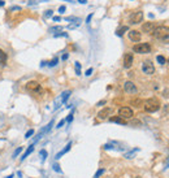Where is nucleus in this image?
<instances>
[{"instance_id":"nucleus-1","label":"nucleus","mask_w":169,"mask_h":178,"mask_svg":"<svg viewBox=\"0 0 169 178\" xmlns=\"http://www.w3.org/2000/svg\"><path fill=\"white\" fill-rule=\"evenodd\" d=\"M143 108H144V111L148 112V113H154V112H157L160 109V103H159L157 99L151 98V99H147V100L143 101Z\"/></svg>"},{"instance_id":"nucleus-2","label":"nucleus","mask_w":169,"mask_h":178,"mask_svg":"<svg viewBox=\"0 0 169 178\" xmlns=\"http://www.w3.org/2000/svg\"><path fill=\"white\" fill-rule=\"evenodd\" d=\"M156 39H160V41H165L169 38V27L168 26H157L154 29V31L151 33Z\"/></svg>"},{"instance_id":"nucleus-3","label":"nucleus","mask_w":169,"mask_h":178,"mask_svg":"<svg viewBox=\"0 0 169 178\" xmlns=\"http://www.w3.org/2000/svg\"><path fill=\"white\" fill-rule=\"evenodd\" d=\"M133 51L135 54H148L151 51V44L150 43H136L133 46Z\"/></svg>"},{"instance_id":"nucleus-4","label":"nucleus","mask_w":169,"mask_h":178,"mask_svg":"<svg viewBox=\"0 0 169 178\" xmlns=\"http://www.w3.org/2000/svg\"><path fill=\"white\" fill-rule=\"evenodd\" d=\"M142 70H143V73H144V74L152 75L155 73V67H154V64H152L150 60H146L142 64Z\"/></svg>"},{"instance_id":"nucleus-5","label":"nucleus","mask_w":169,"mask_h":178,"mask_svg":"<svg viewBox=\"0 0 169 178\" xmlns=\"http://www.w3.org/2000/svg\"><path fill=\"white\" fill-rule=\"evenodd\" d=\"M133 109L131 108H129V107H121L118 109V116L124 118V120H126V118H131L133 117Z\"/></svg>"},{"instance_id":"nucleus-6","label":"nucleus","mask_w":169,"mask_h":178,"mask_svg":"<svg viewBox=\"0 0 169 178\" xmlns=\"http://www.w3.org/2000/svg\"><path fill=\"white\" fill-rule=\"evenodd\" d=\"M129 21H130V24H133V25L141 24V22L143 21V12H141V11H138V12H134V13H133L131 16H130Z\"/></svg>"},{"instance_id":"nucleus-7","label":"nucleus","mask_w":169,"mask_h":178,"mask_svg":"<svg viewBox=\"0 0 169 178\" xmlns=\"http://www.w3.org/2000/svg\"><path fill=\"white\" fill-rule=\"evenodd\" d=\"M124 90H125V92H128V94H136V92H138V88H136V86L131 81H126L125 83H124Z\"/></svg>"},{"instance_id":"nucleus-8","label":"nucleus","mask_w":169,"mask_h":178,"mask_svg":"<svg viewBox=\"0 0 169 178\" xmlns=\"http://www.w3.org/2000/svg\"><path fill=\"white\" fill-rule=\"evenodd\" d=\"M26 90L27 91H30V92H39L40 91V85L38 83L37 81H30V82H27L26 83Z\"/></svg>"},{"instance_id":"nucleus-9","label":"nucleus","mask_w":169,"mask_h":178,"mask_svg":"<svg viewBox=\"0 0 169 178\" xmlns=\"http://www.w3.org/2000/svg\"><path fill=\"white\" fill-rule=\"evenodd\" d=\"M133 60H134V57H133V54H130V52H126V54L124 55V68H125V69H129V68L133 65Z\"/></svg>"},{"instance_id":"nucleus-10","label":"nucleus","mask_w":169,"mask_h":178,"mask_svg":"<svg viewBox=\"0 0 169 178\" xmlns=\"http://www.w3.org/2000/svg\"><path fill=\"white\" fill-rule=\"evenodd\" d=\"M128 35H129V39L131 42H141V39H142V34L139 33L138 30H130L128 33Z\"/></svg>"},{"instance_id":"nucleus-11","label":"nucleus","mask_w":169,"mask_h":178,"mask_svg":"<svg viewBox=\"0 0 169 178\" xmlns=\"http://www.w3.org/2000/svg\"><path fill=\"white\" fill-rule=\"evenodd\" d=\"M70 94H72L70 91H64L63 94H61V96H60V98H58L57 100H56V108H58V107H60V104H64L65 101L68 100V98L70 96Z\"/></svg>"},{"instance_id":"nucleus-12","label":"nucleus","mask_w":169,"mask_h":178,"mask_svg":"<svg viewBox=\"0 0 169 178\" xmlns=\"http://www.w3.org/2000/svg\"><path fill=\"white\" fill-rule=\"evenodd\" d=\"M110 114H112V108H103V109L98 113V117H99L100 120H105Z\"/></svg>"},{"instance_id":"nucleus-13","label":"nucleus","mask_w":169,"mask_h":178,"mask_svg":"<svg viewBox=\"0 0 169 178\" xmlns=\"http://www.w3.org/2000/svg\"><path fill=\"white\" fill-rule=\"evenodd\" d=\"M155 29V24L154 22H144L142 25V31L143 33H147V34H151Z\"/></svg>"},{"instance_id":"nucleus-14","label":"nucleus","mask_w":169,"mask_h":178,"mask_svg":"<svg viewBox=\"0 0 169 178\" xmlns=\"http://www.w3.org/2000/svg\"><path fill=\"white\" fill-rule=\"evenodd\" d=\"M70 147H72V142H69V143H68L66 146H65V148H64V150H63V151H60V152H58V153L56 155V159H60V157L63 156V155H65V153H66L68 151L70 150Z\"/></svg>"},{"instance_id":"nucleus-15","label":"nucleus","mask_w":169,"mask_h":178,"mask_svg":"<svg viewBox=\"0 0 169 178\" xmlns=\"http://www.w3.org/2000/svg\"><path fill=\"white\" fill-rule=\"evenodd\" d=\"M109 121H110V122L121 124V125H125V124H126V121L124 120V118H121L120 116H116V117H110V118H109Z\"/></svg>"},{"instance_id":"nucleus-16","label":"nucleus","mask_w":169,"mask_h":178,"mask_svg":"<svg viewBox=\"0 0 169 178\" xmlns=\"http://www.w3.org/2000/svg\"><path fill=\"white\" fill-rule=\"evenodd\" d=\"M32 151H34V146H32V144H31V146H29V148L25 151V152H24V155H22V156H21V161H24V160L26 159V157H27L29 155H30V153L32 152Z\"/></svg>"},{"instance_id":"nucleus-17","label":"nucleus","mask_w":169,"mask_h":178,"mask_svg":"<svg viewBox=\"0 0 169 178\" xmlns=\"http://www.w3.org/2000/svg\"><path fill=\"white\" fill-rule=\"evenodd\" d=\"M5 62H6V54L3 51V49H0V65L4 67Z\"/></svg>"},{"instance_id":"nucleus-18","label":"nucleus","mask_w":169,"mask_h":178,"mask_svg":"<svg viewBox=\"0 0 169 178\" xmlns=\"http://www.w3.org/2000/svg\"><path fill=\"white\" fill-rule=\"evenodd\" d=\"M125 31H129V27H128V26H122V27H120L118 30L116 31V34L118 35V37H122L124 33H125Z\"/></svg>"},{"instance_id":"nucleus-19","label":"nucleus","mask_w":169,"mask_h":178,"mask_svg":"<svg viewBox=\"0 0 169 178\" xmlns=\"http://www.w3.org/2000/svg\"><path fill=\"white\" fill-rule=\"evenodd\" d=\"M133 105H135V107H141V105H143V100H141V99H135V100L131 101Z\"/></svg>"},{"instance_id":"nucleus-20","label":"nucleus","mask_w":169,"mask_h":178,"mask_svg":"<svg viewBox=\"0 0 169 178\" xmlns=\"http://www.w3.org/2000/svg\"><path fill=\"white\" fill-rule=\"evenodd\" d=\"M63 30V26H53V27H50V33H56V31H61Z\"/></svg>"},{"instance_id":"nucleus-21","label":"nucleus","mask_w":169,"mask_h":178,"mask_svg":"<svg viewBox=\"0 0 169 178\" xmlns=\"http://www.w3.org/2000/svg\"><path fill=\"white\" fill-rule=\"evenodd\" d=\"M156 60H157V62H159V64H161V65L165 64V57H164V56H161V55H159L157 57H156Z\"/></svg>"},{"instance_id":"nucleus-22","label":"nucleus","mask_w":169,"mask_h":178,"mask_svg":"<svg viewBox=\"0 0 169 178\" xmlns=\"http://www.w3.org/2000/svg\"><path fill=\"white\" fill-rule=\"evenodd\" d=\"M21 151H22V147H18L17 150H16L14 152H13V155H12V157H13V159H16V157H17L18 155H20V152H21Z\"/></svg>"},{"instance_id":"nucleus-23","label":"nucleus","mask_w":169,"mask_h":178,"mask_svg":"<svg viewBox=\"0 0 169 178\" xmlns=\"http://www.w3.org/2000/svg\"><path fill=\"white\" fill-rule=\"evenodd\" d=\"M53 37L55 38H60V37H68V34H66V33H56V34H53Z\"/></svg>"},{"instance_id":"nucleus-24","label":"nucleus","mask_w":169,"mask_h":178,"mask_svg":"<svg viewBox=\"0 0 169 178\" xmlns=\"http://www.w3.org/2000/svg\"><path fill=\"white\" fill-rule=\"evenodd\" d=\"M52 14H53V12H52L51 9H48V11H46V13H44V17L50 18V17H52Z\"/></svg>"},{"instance_id":"nucleus-25","label":"nucleus","mask_w":169,"mask_h":178,"mask_svg":"<svg viewBox=\"0 0 169 178\" xmlns=\"http://www.w3.org/2000/svg\"><path fill=\"white\" fill-rule=\"evenodd\" d=\"M76 73L78 74V75H79L81 74V64H79V62H76Z\"/></svg>"},{"instance_id":"nucleus-26","label":"nucleus","mask_w":169,"mask_h":178,"mask_svg":"<svg viewBox=\"0 0 169 178\" xmlns=\"http://www.w3.org/2000/svg\"><path fill=\"white\" fill-rule=\"evenodd\" d=\"M136 151H138V148H136V150H134V151H131V152L126 153V155H125V157H126V159H131V156L134 155V152H136Z\"/></svg>"},{"instance_id":"nucleus-27","label":"nucleus","mask_w":169,"mask_h":178,"mask_svg":"<svg viewBox=\"0 0 169 178\" xmlns=\"http://www.w3.org/2000/svg\"><path fill=\"white\" fill-rule=\"evenodd\" d=\"M58 62V59H53V60L52 61H50V64H48V67H55V65H56Z\"/></svg>"},{"instance_id":"nucleus-28","label":"nucleus","mask_w":169,"mask_h":178,"mask_svg":"<svg viewBox=\"0 0 169 178\" xmlns=\"http://www.w3.org/2000/svg\"><path fill=\"white\" fill-rule=\"evenodd\" d=\"M103 173H104V169H99V170H98V172H96V174H95V176H94V178H99V177L102 176Z\"/></svg>"},{"instance_id":"nucleus-29","label":"nucleus","mask_w":169,"mask_h":178,"mask_svg":"<svg viewBox=\"0 0 169 178\" xmlns=\"http://www.w3.org/2000/svg\"><path fill=\"white\" fill-rule=\"evenodd\" d=\"M79 24H81V21H79V20H78V21L76 22V24H72V25H69V26H68V27H69V29H74V27H77V26H79Z\"/></svg>"},{"instance_id":"nucleus-30","label":"nucleus","mask_w":169,"mask_h":178,"mask_svg":"<svg viewBox=\"0 0 169 178\" xmlns=\"http://www.w3.org/2000/svg\"><path fill=\"white\" fill-rule=\"evenodd\" d=\"M40 156H42V160H46V157H47V152H46V150L40 151Z\"/></svg>"},{"instance_id":"nucleus-31","label":"nucleus","mask_w":169,"mask_h":178,"mask_svg":"<svg viewBox=\"0 0 169 178\" xmlns=\"http://www.w3.org/2000/svg\"><path fill=\"white\" fill-rule=\"evenodd\" d=\"M32 134H34V130H32V129H31V130H29V131H27V133H26V134H25V138H30V137H31V135H32Z\"/></svg>"},{"instance_id":"nucleus-32","label":"nucleus","mask_w":169,"mask_h":178,"mask_svg":"<svg viewBox=\"0 0 169 178\" xmlns=\"http://www.w3.org/2000/svg\"><path fill=\"white\" fill-rule=\"evenodd\" d=\"M53 170H55V172L61 173V169H60V166H58V164H55V165H53Z\"/></svg>"},{"instance_id":"nucleus-33","label":"nucleus","mask_w":169,"mask_h":178,"mask_svg":"<svg viewBox=\"0 0 169 178\" xmlns=\"http://www.w3.org/2000/svg\"><path fill=\"white\" fill-rule=\"evenodd\" d=\"M64 124H65V120H61V121H60V122H58V124H57V126H56V127H57V129H60V127H61V126H63V125H64Z\"/></svg>"},{"instance_id":"nucleus-34","label":"nucleus","mask_w":169,"mask_h":178,"mask_svg":"<svg viewBox=\"0 0 169 178\" xmlns=\"http://www.w3.org/2000/svg\"><path fill=\"white\" fill-rule=\"evenodd\" d=\"M72 120H73V112H72V113L69 114V116H68V118H66V121H68V122H72Z\"/></svg>"},{"instance_id":"nucleus-35","label":"nucleus","mask_w":169,"mask_h":178,"mask_svg":"<svg viewBox=\"0 0 169 178\" xmlns=\"http://www.w3.org/2000/svg\"><path fill=\"white\" fill-rule=\"evenodd\" d=\"M91 18H92V13H91V14H89V16H87V18H86V24H90Z\"/></svg>"},{"instance_id":"nucleus-36","label":"nucleus","mask_w":169,"mask_h":178,"mask_svg":"<svg viewBox=\"0 0 169 178\" xmlns=\"http://www.w3.org/2000/svg\"><path fill=\"white\" fill-rule=\"evenodd\" d=\"M168 113H169V105L167 104V105L164 107V114H168Z\"/></svg>"},{"instance_id":"nucleus-37","label":"nucleus","mask_w":169,"mask_h":178,"mask_svg":"<svg viewBox=\"0 0 169 178\" xmlns=\"http://www.w3.org/2000/svg\"><path fill=\"white\" fill-rule=\"evenodd\" d=\"M91 73H92V68H90V69H87V70H86V73H84V74H86V75H87V77H89V75H91Z\"/></svg>"},{"instance_id":"nucleus-38","label":"nucleus","mask_w":169,"mask_h":178,"mask_svg":"<svg viewBox=\"0 0 169 178\" xmlns=\"http://www.w3.org/2000/svg\"><path fill=\"white\" fill-rule=\"evenodd\" d=\"M65 9H66V8H65V5H61L60 8H58V12H60V13H64Z\"/></svg>"},{"instance_id":"nucleus-39","label":"nucleus","mask_w":169,"mask_h":178,"mask_svg":"<svg viewBox=\"0 0 169 178\" xmlns=\"http://www.w3.org/2000/svg\"><path fill=\"white\" fill-rule=\"evenodd\" d=\"M60 20H61V18H60V17H58V16H55V17H53V21H55V22H57V21H60Z\"/></svg>"},{"instance_id":"nucleus-40","label":"nucleus","mask_w":169,"mask_h":178,"mask_svg":"<svg viewBox=\"0 0 169 178\" xmlns=\"http://www.w3.org/2000/svg\"><path fill=\"white\" fill-rule=\"evenodd\" d=\"M20 9H21L20 7H12V11H20Z\"/></svg>"},{"instance_id":"nucleus-41","label":"nucleus","mask_w":169,"mask_h":178,"mask_svg":"<svg viewBox=\"0 0 169 178\" xmlns=\"http://www.w3.org/2000/svg\"><path fill=\"white\" fill-rule=\"evenodd\" d=\"M78 3H81V4H86L87 0H78Z\"/></svg>"},{"instance_id":"nucleus-42","label":"nucleus","mask_w":169,"mask_h":178,"mask_svg":"<svg viewBox=\"0 0 169 178\" xmlns=\"http://www.w3.org/2000/svg\"><path fill=\"white\" fill-rule=\"evenodd\" d=\"M105 104V100H103V101H99V103H98V105H104Z\"/></svg>"},{"instance_id":"nucleus-43","label":"nucleus","mask_w":169,"mask_h":178,"mask_svg":"<svg viewBox=\"0 0 169 178\" xmlns=\"http://www.w3.org/2000/svg\"><path fill=\"white\" fill-rule=\"evenodd\" d=\"M66 59H68V54H65V55L63 56V60H66Z\"/></svg>"},{"instance_id":"nucleus-44","label":"nucleus","mask_w":169,"mask_h":178,"mask_svg":"<svg viewBox=\"0 0 169 178\" xmlns=\"http://www.w3.org/2000/svg\"><path fill=\"white\" fill-rule=\"evenodd\" d=\"M4 4H5V3L3 1V0H0V7H3V5H4Z\"/></svg>"},{"instance_id":"nucleus-45","label":"nucleus","mask_w":169,"mask_h":178,"mask_svg":"<svg viewBox=\"0 0 169 178\" xmlns=\"http://www.w3.org/2000/svg\"><path fill=\"white\" fill-rule=\"evenodd\" d=\"M135 178H141V177H135Z\"/></svg>"}]
</instances>
